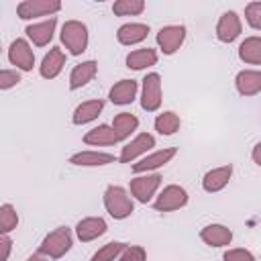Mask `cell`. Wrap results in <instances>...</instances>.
<instances>
[{
  "label": "cell",
  "instance_id": "6da1fadb",
  "mask_svg": "<svg viewBox=\"0 0 261 261\" xmlns=\"http://www.w3.org/2000/svg\"><path fill=\"white\" fill-rule=\"evenodd\" d=\"M104 208L114 220H124L135 212V202L122 186H108L104 190Z\"/></svg>",
  "mask_w": 261,
  "mask_h": 261
},
{
  "label": "cell",
  "instance_id": "7a4b0ae2",
  "mask_svg": "<svg viewBox=\"0 0 261 261\" xmlns=\"http://www.w3.org/2000/svg\"><path fill=\"white\" fill-rule=\"evenodd\" d=\"M73 245V239H71V230L67 226H59L55 230H51L39 245V253L49 257V259H59L63 257Z\"/></svg>",
  "mask_w": 261,
  "mask_h": 261
},
{
  "label": "cell",
  "instance_id": "3957f363",
  "mask_svg": "<svg viewBox=\"0 0 261 261\" xmlns=\"http://www.w3.org/2000/svg\"><path fill=\"white\" fill-rule=\"evenodd\" d=\"M59 39L71 55H82L88 49V27L82 20H67L61 27Z\"/></svg>",
  "mask_w": 261,
  "mask_h": 261
},
{
  "label": "cell",
  "instance_id": "277c9868",
  "mask_svg": "<svg viewBox=\"0 0 261 261\" xmlns=\"http://www.w3.org/2000/svg\"><path fill=\"white\" fill-rule=\"evenodd\" d=\"M186 204H188V192L181 186H177V184H169L155 198L153 208L157 212H173V210L184 208Z\"/></svg>",
  "mask_w": 261,
  "mask_h": 261
},
{
  "label": "cell",
  "instance_id": "5b68a950",
  "mask_svg": "<svg viewBox=\"0 0 261 261\" xmlns=\"http://www.w3.org/2000/svg\"><path fill=\"white\" fill-rule=\"evenodd\" d=\"M61 10V2L57 0H22L16 6V14L22 20L39 18V16H53L55 12Z\"/></svg>",
  "mask_w": 261,
  "mask_h": 261
},
{
  "label": "cell",
  "instance_id": "8992f818",
  "mask_svg": "<svg viewBox=\"0 0 261 261\" xmlns=\"http://www.w3.org/2000/svg\"><path fill=\"white\" fill-rule=\"evenodd\" d=\"M161 179L163 177L159 173H141V175L133 177L130 179V196L141 204L151 202V198L155 196V192L161 186Z\"/></svg>",
  "mask_w": 261,
  "mask_h": 261
},
{
  "label": "cell",
  "instance_id": "52a82bcc",
  "mask_svg": "<svg viewBox=\"0 0 261 261\" xmlns=\"http://www.w3.org/2000/svg\"><path fill=\"white\" fill-rule=\"evenodd\" d=\"M161 106V75L151 71L143 77V94H141V108L147 112H155Z\"/></svg>",
  "mask_w": 261,
  "mask_h": 261
},
{
  "label": "cell",
  "instance_id": "ba28073f",
  "mask_svg": "<svg viewBox=\"0 0 261 261\" xmlns=\"http://www.w3.org/2000/svg\"><path fill=\"white\" fill-rule=\"evenodd\" d=\"M186 41V27L184 24H167L161 27L157 33V45L163 55H173Z\"/></svg>",
  "mask_w": 261,
  "mask_h": 261
},
{
  "label": "cell",
  "instance_id": "9c48e42d",
  "mask_svg": "<svg viewBox=\"0 0 261 261\" xmlns=\"http://www.w3.org/2000/svg\"><path fill=\"white\" fill-rule=\"evenodd\" d=\"M8 61L20 71H31L35 65V53L27 39H14L8 47Z\"/></svg>",
  "mask_w": 261,
  "mask_h": 261
},
{
  "label": "cell",
  "instance_id": "30bf717a",
  "mask_svg": "<svg viewBox=\"0 0 261 261\" xmlns=\"http://www.w3.org/2000/svg\"><path fill=\"white\" fill-rule=\"evenodd\" d=\"M175 155H177V149H175V147H165V149L153 151V153L145 155L141 161L133 163V171H135L137 175H141V173H149V171L159 169V167H163L165 163H169Z\"/></svg>",
  "mask_w": 261,
  "mask_h": 261
},
{
  "label": "cell",
  "instance_id": "8fae6325",
  "mask_svg": "<svg viewBox=\"0 0 261 261\" xmlns=\"http://www.w3.org/2000/svg\"><path fill=\"white\" fill-rule=\"evenodd\" d=\"M155 147V137L149 135V133H139L130 143H126L120 151V157L118 161L120 163H133L137 157L145 155L147 151H151Z\"/></svg>",
  "mask_w": 261,
  "mask_h": 261
},
{
  "label": "cell",
  "instance_id": "7c38bea8",
  "mask_svg": "<svg viewBox=\"0 0 261 261\" xmlns=\"http://www.w3.org/2000/svg\"><path fill=\"white\" fill-rule=\"evenodd\" d=\"M243 31V22L234 10H226L216 22V39L220 43H232Z\"/></svg>",
  "mask_w": 261,
  "mask_h": 261
},
{
  "label": "cell",
  "instance_id": "4fadbf2b",
  "mask_svg": "<svg viewBox=\"0 0 261 261\" xmlns=\"http://www.w3.org/2000/svg\"><path fill=\"white\" fill-rule=\"evenodd\" d=\"M106 230H108V224L102 216H88L75 224V234L82 243H90V241L102 237Z\"/></svg>",
  "mask_w": 261,
  "mask_h": 261
},
{
  "label": "cell",
  "instance_id": "5bb4252c",
  "mask_svg": "<svg viewBox=\"0 0 261 261\" xmlns=\"http://www.w3.org/2000/svg\"><path fill=\"white\" fill-rule=\"evenodd\" d=\"M230 175H232V165L226 163V165H220V167H214L210 171L204 173L202 177V188L208 192V194H214V192H220L228 186L230 181Z\"/></svg>",
  "mask_w": 261,
  "mask_h": 261
},
{
  "label": "cell",
  "instance_id": "9a60e30c",
  "mask_svg": "<svg viewBox=\"0 0 261 261\" xmlns=\"http://www.w3.org/2000/svg\"><path fill=\"white\" fill-rule=\"evenodd\" d=\"M55 27H57V18L51 16V18H47V20L29 24V27L24 29V33H27V37L33 41V45H37V47H45V45H49V41L53 39Z\"/></svg>",
  "mask_w": 261,
  "mask_h": 261
},
{
  "label": "cell",
  "instance_id": "2e32d148",
  "mask_svg": "<svg viewBox=\"0 0 261 261\" xmlns=\"http://www.w3.org/2000/svg\"><path fill=\"white\" fill-rule=\"evenodd\" d=\"M63 65H65V53L61 51V47H51L39 65V73L45 80H55L61 73Z\"/></svg>",
  "mask_w": 261,
  "mask_h": 261
},
{
  "label": "cell",
  "instance_id": "e0dca14e",
  "mask_svg": "<svg viewBox=\"0 0 261 261\" xmlns=\"http://www.w3.org/2000/svg\"><path fill=\"white\" fill-rule=\"evenodd\" d=\"M200 239L208 245V247H226L230 245L232 241V230L224 224H206L202 230H200Z\"/></svg>",
  "mask_w": 261,
  "mask_h": 261
},
{
  "label": "cell",
  "instance_id": "ac0fdd59",
  "mask_svg": "<svg viewBox=\"0 0 261 261\" xmlns=\"http://www.w3.org/2000/svg\"><path fill=\"white\" fill-rule=\"evenodd\" d=\"M234 88L241 96H257L261 92V71L241 69L234 77Z\"/></svg>",
  "mask_w": 261,
  "mask_h": 261
},
{
  "label": "cell",
  "instance_id": "d6986e66",
  "mask_svg": "<svg viewBox=\"0 0 261 261\" xmlns=\"http://www.w3.org/2000/svg\"><path fill=\"white\" fill-rule=\"evenodd\" d=\"M114 161H116V157L112 153H104V151H80L69 157V163H73L77 167H100V165H108Z\"/></svg>",
  "mask_w": 261,
  "mask_h": 261
},
{
  "label": "cell",
  "instance_id": "ffe728a7",
  "mask_svg": "<svg viewBox=\"0 0 261 261\" xmlns=\"http://www.w3.org/2000/svg\"><path fill=\"white\" fill-rule=\"evenodd\" d=\"M149 35V24L145 22H126L122 27H118L116 31V39L120 45H137L141 41H145Z\"/></svg>",
  "mask_w": 261,
  "mask_h": 261
},
{
  "label": "cell",
  "instance_id": "44dd1931",
  "mask_svg": "<svg viewBox=\"0 0 261 261\" xmlns=\"http://www.w3.org/2000/svg\"><path fill=\"white\" fill-rule=\"evenodd\" d=\"M137 90H139V84L135 80H120L110 88L108 98H110L112 104L126 106L137 98Z\"/></svg>",
  "mask_w": 261,
  "mask_h": 261
},
{
  "label": "cell",
  "instance_id": "7402d4cb",
  "mask_svg": "<svg viewBox=\"0 0 261 261\" xmlns=\"http://www.w3.org/2000/svg\"><path fill=\"white\" fill-rule=\"evenodd\" d=\"M102 108H104V100H100V98H96V100H86V102H82V104L75 106V110H73V114H71V122L77 124V126L88 124V122H92V120H96V118L100 116Z\"/></svg>",
  "mask_w": 261,
  "mask_h": 261
},
{
  "label": "cell",
  "instance_id": "603a6c76",
  "mask_svg": "<svg viewBox=\"0 0 261 261\" xmlns=\"http://www.w3.org/2000/svg\"><path fill=\"white\" fill-rule=\"evenodd\" d=\"M84 143H86V145H92V147H102V145L120 143V139H118V135L114 133L112 124H98V126L90 128V130L84 135Z\"/></svg>",
  "mask_w": 261,
  "mask_h": 261
},
{
  "label": "cell",
  "instance_id": "cb8c5ba5",
  "mask_svg": "<svg viewBox=\"0 0 261 261\" xmlns=\"http://www.w3.org/2000/svg\"><path fill=\"white\" fill-rule=\"evenodd\" d=\"M96 71H98V63H96L94 59H88V61L77 63V65L71 69V73H69V88H71V90L84 88L88 82L94 80Z\"/></svg>",
  "mask_w": 261,
  "mask_h": 261
},
{
  "label": "cell",
  "instance_id": "d4e9b609",
  "mask_svg": "<svg viewBox=\"0 0 261 261\" xmlns=\"http://www.w3.org/2000/svg\"><path fill=\"white\" fill-rule=\"evenodd\" d=\"M159 59L157 51L151 49V47H145V49H135L126 55V67L128 69H135V71H141L145 67H151L155 65Z\"/></svg>",
  "mask_w": 261,
  "mask_h": 261
},
{
  "label": "cell",
  "instance_id": "484cf974",
  "mask_svg": "<svg viewBox=\"0 0 261 261\" xmlns=\"http://www.w3.org/2000/svg\"><path fill=\"white\" fill-rule=\"evenodd\" d=\"M239 59L249 65H261V37H247L239 45Z\"/></svg>",
  "mask_w": 261,
  "mask_h": 261
},
{
  "label": "cell",
  "instance_id": "4316f807",
  "mask_svg": "<svg viewBox=\"0 0 261 261\" xmlns=\"http://www.w3.org/2000/svg\"><path fill=\"white\" fill-rule=\"evenodd\" d=\"M137 126H139V118L135 114H130V112H120L112 120V128L118 135L120 141H126L137 130Z\"/></svg>",
  "mask_w": 261,
  "mask_h": 261
},
{
  "label": "cell",
  "instance_id": "83f0119b",
  "mask_svg": "<svg viewBox=\"0 0 261 261\" xmlns=\"http://www.w3.org/2000/svg\"><path fill=\"white\" fill-rule=\"evenodd\" d=\"M179 126H181V118L173 110H165V112L157 114V118H155V130L159 135H165V137L175 135L179 130Z\"/></svg>",
  "mask_w": 261,
  "mask_h": 261
},
{
  "label": "cell",
  "instance_id": "f1b7e54d",
  "mask_svg": "<svg viewBox=\"0 0 261 261\" xmlns=\"http://www.w3.org/2000/svg\"><path fill=\"white\" fill-rule=\"evenodd\" d=\"M124 249H126L124 243H120V241H110V243H106L104 247H100V249L92 255L90 261H116V259H120V255H122Z\"/></svg>",
  "mask_w": 261,
  "mask_h": 261
},
{
  "label": "cell",
  "instance_id": "f546056e",
  "mask_svg": "<svg viewBox=\"0 0 261 261\" xmlns=\"http://www.w3.org/2000/svg\"><path fill=\"white\" fill-rule=\"evenodd\" d=\"M18 226V214H16V208L12 204H2L0 206V232L2 234H8L12 232L14 228Z\"/></svg>",
  "mask_w": 261,
  "mask_h": 261
},
{
  "label": "cell",
  "instance_id": "4dcf8cb0",
  "mask_svg": "<svg viewBox=\"0 0 261 261\" xmlns=\"http://www.w3.org/2000/svg\"><path fill=\"white\" fill-rule=\"evenodd\" d=\"M143 10H145L143 0H116L112 4V12L116 16H135V14H141Z\"/></svg>",
  "mask_w": 261,
  "mask_h": 261
},
{
  "label": "cell",
  "instance_id": "1f68e13d",
  "mask_svg": "<svg viewBox=\"0 0 261 261\" xmlns=\"http://www.w3.org/2000/svg\"><path fill=\"white\" fill-rule=\"evenodd\" d=\"M245 18L251 29L261 31V2H249L245 8Z\"/></svg>",
  "mask_w": 261,
  "mask_h": 261
},
{
  "label": "cell",
  "instance_id": "d6a6232c",
  "mask_svg": "<svg viewBox=\"0 0 261 261\" xmlns=\"http://www.w3.org/2000/svg\"><path fill=\"white\" fill-rule=\"evenodd\" d=\"M120 261H147V251L141 245H130L122 251Z\"/></svg>",
  "mask_w": 261,
  "mask_h": 261
},
{
  "label": "cell",
  "instance_id": "836d02e7",
  "mask_svg": "<svg viewBox=\"0 0 261 261\" xmlns=\"http://www.w3.org/2000/svg\"><path fill=\"white\" fill-rule=\"evenodd\" d=\"M20 82V73L16 69H2L0 71V90H10Z\"/></svg>",
  "mask_w": 261,
  "mask_h": 261
},
{
  "label": "cell",
  "instance_id": "e575fe53",
  "mask_svg": "<svg viewBox=\"0 0 261 261\" xmlns=\"http://www.w3.org/2000/svg\"><path fill=\"white\" fill-rule=\"evenodd\" d=\"M222 261H255V255L247 249H228L224 251Z\"/></svg>",
  "mask_w": 261,
  "mask_h": 261
},
{
  "label": "cell",
  "instance_id": "d590c367",
  "mask_svg": "<svg viewBox=\"0 0 261 261\" xmlns=\"http://www.w3.org/2000/svg\"><path fill=\"white\" fill-rule=\"evenodd\" d=\"M10 249H12V239L8 234H0V261H8Z\"/></svg>",
  "mask_w": 261,
  "mask_h": 261
},
{
  "label": "cell",
  "instance_id": "8d00e7d4",
  "mask_svg": "<svg viewBox=\"0 0 261 261\" xmlns=\"http://www.w3.org/2000/svg\"><path fill=\"white\" fill-rule=\"evenodd\" d=\"M251 159H253V163H255V165H259V167H261V141L253 147V151H251Z\"/></svg>",
  "mask_w": 261,
  "mask_h": 261
},
{
  "label": "cell",
  "instance_id": "74e56055",
  "mask_svg": "<svg viewBox=\"0 0 261 261\" xmlns=\"http://www.w3.org/2000/svg\"><path fill=\"white\" fill-rule=\"evenodd\" d=\"M27 261H49V257H45V255H41V253H33Z\"/></svg>",
  "mask_w": 261,
  "mask_h": 261
}]
</instances>
